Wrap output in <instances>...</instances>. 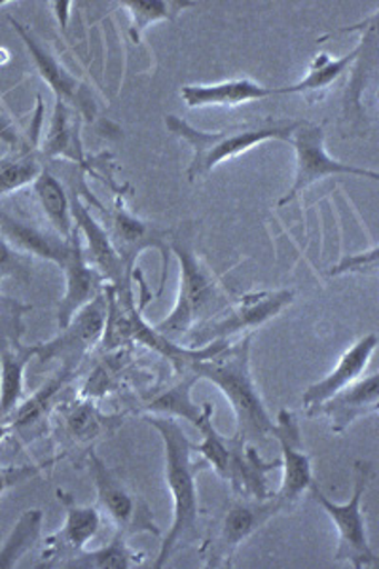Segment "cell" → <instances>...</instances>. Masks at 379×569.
Returning <instances> with one entry per match:
<instances>
[{
	"instance_id": "obj_28",
	"label": "cell",
	"mask_w": 379,
	"mask_h": 569,
	"mask_svg": "<svg viewBox=\"0 0 379 569\" xmlns=\"http://www.w3.org/2000/svg\"><path fill=\"white\" fill-rule=\"evenodd\" d=\"M144 562V555L129 545V537L114 530L107 547L96 550H82L64 568L72 569H131Z\"/></svg>"
},
{
	"instance_id": "obj_35",
	"label": "cell",
	"mask_w": 379,
	"mask_h": 569,
	"mask_svg": "<svg viewBox=\"0 0 379 569\" xmlns=\"http://www.w3.org/2000/svg\"><path fill=\"white\" fill-rule=\"evenodd\" d=\"M59 460H61V456L53 458V460L42 461V463H34V466L0 467V496H4L8 490H12L13 486L26 485L34 477H39L40 472L48 469V467L56 466Z\"/></svg>"
},
{
	"instance_id": "obj_37",
	"label": "cell",
	"mask_w": 379,
	"mask_h": 569,
	"mask_svg": "<svg viewBox=\"0 0 379 569\" xmlns=\"http://www.w3.org/2000/svg\"><path fill=\"white\" fill-rule=\"evenodd\" d=\"M10 437V426L8 423H0V442Z\"/></svg>"
},
{
	"instance_id": "obj_15",
	"label": "cell",
	"mask_w": 379,
	"mask_h": 569,
	"mask_svg": "<svg viewBox=\"0 0 379 569\" xmlns=\"http://www.w3.org/2000/svg\"><path fill=\"white\" fill-rule=\"evenodd\" d=\"M56 493L59 503L63 505L64 522L61 530L46 539L39 568H64V563L86 550V545L99 533L103 522V515L97 507L78 505L74 496L64 490Z\"/></svg>"
},
{
	"instance_id": "obj_36",
	"label": "cell",
	"mask_w": 379,
	"mask_h": 569,
	"mask_svg": "<svg viewBox=\"0 0 379 569\" xmlns=\"http://www.w3.org/2000/svg\"><path fill=\"white\" fill-rule=\"evenodd\" d=\"M0 141L7 142L8 147L12 149V152L23 147L20 133H18V128L13 126L10 117L2 112V109H0Z\"/></svg>"
},
{
	"instance_id": "obj_33",
	"label": "cell",
	"mask_w": 379,
	"mask_h": 569,
	"mask_svg": "<svg viewBox=\"0 0 379 569\" xmlns=\"http://www.w3.org/2000/svg\"><path fill=\"white\" fill-rule=\"evenodd\" d=\"M8 278L29 281V278H31V262H29L26 254L16 251V249L0 236V283Z\"/></svg>"
},
{
	"instance_id": "obj_6",
	"label": "cell",
	"mask_w": 379,
	"mask_h": 569,
	"mask_svg": "<svg viewBox=\"0 0 379 569\" xmlns=\"http://www.w3.org/2000/svg\"><path fill=\"white\" fill-rule=\"evenodd\" d=\"M370 480H372V466L368 461H357L353 472V496L349 498L348 503H336L332 499H328L317 482L309 490L338 531L335 562H348L355 569L378 566V555L373 552L368 541L367 522L362 512V499Z\"/></svg>"
},
{
	"instance_id": "obj_25",
	"label": "cell",
	"mask_w": 379,
	"mask_h": 569,
	"mask_svg": "<svg viewBox=\"0 0 379 569\" xmlns=\"http://www.w3.org/2000/svg\"><path fill=\"white\" fill-rule=\"evenodd\" d=\"M80 126H82V117L78 114L77 110L61 101H56L50 128H48L44 142L40 147L42 156L52 158V160L53 158H64V160H71L72 163H78L82 169L88 168L82 137H80Z\"/></svg>"
},
{
	"instance_id": "obj_7",
	"label": "cell",
	"mask_w": 379,
	"mask_h": 569,
	"mask_svg": "<svg viewBox=\"0 0 379 569\" xmlns=\"http://www.w3.org/2000/svg\"><path fill=\"white\" fill-rule=\"evenodd\" d=\"M84 463L96 486L97 509L103 517L109 518L114 530L122 531L129 539L139 533L161 537V530L156 525L154 515L147 501L131 492L128 485L118 477V472L112 471L97 456L96 450L88 452Z\"/></svg>"
},
{
	"instance_id": "obj_12",
	"label": "cell",
	"mask_w": 379,
	"mask_h": 569,
	"mask_svg": "<svg viewBox=\"0 0 379 569\" xmlns=\"http://www.w3.org/2000/svg\"><path fill=\"white\" fill-rule=\"evenodd\" d=\"M53 415L64 456L80 453V461L86 460L90 450H96L99 440L117 433L123 423L122 415H104L91 397L58 405Z\"/></svg>"
},
{
	"instance_id": "obj_4",
	"label": "cell",
	"mask_w": 379,
	"mask_h": 569,
	"mask_svg": "<svg viewBox=\"0 0 379 569\" xmlns=\"http://www.w3.org/2000/svg\"><path fill=\"white\" fill-rule=\"evenodd\" d=\"M171 252L179 260V297L168 318L156 323L154 329L161 337L179 343L193 329L217 318L233 300L196 254L192 238L182 227L174 228Z\"/></svg>"
},
{
	"instance_id": "obj_8",
	"label": "cell",
	"mask_w": 379,
	"mask_h": 569,
	"mask_svg": "<svg viewBox=\"0 0 379 569\" xmlns=\"http://www.w3.org/2000/svg\"><path fill=\"white\" fill-rule=\"evenodd\" d=\"M295 300L289 289L277 291L249 292L233 300L217 318L193 329L187 337V348H201L217 340H230L238 335L257 332L262 325L277 318Z\"/></svg>"
},
{
	"instance_id": "obj_16",
	"label": "cell",
	"mask_w": 379,
	"mask_h": 569,
	"mask_svg": "<svg viewBox=\"0 0 379 569\" xmlns=\"http://www.w3.org/2000/svg\"><path fill=\"white\" fill-rule=\"evenodd\" d=\"M10 23L23 40L27 52L39 69L40 77L44 78L46 84L50 86V90L53 91L56 101L69 104L71 109L77 110L82 120H93L97 114V99L90 86L84 84L82 80H78L74 74L67 71L56 56L31 33L29 27L12 20V18H10Z\"/></svg>"
},
{
	"instance_id": "obj_14",
	"label": "cell",
	"mask_w": 379,
	"mask_h": 569,
	"mask_svg": "<svg viewBox=\"0 0 379 569\" xmlns=\"http://www.w3.org/2000/svg\"><path fill=\"white\" fill-rule=\"evenodd\" d=\"M69 198H71L74 227H77L78 232L82 236V241H86V259L96 268L97 272L103 276L104 283L110 284L114 289L120 300H133L131 279L128 278L122 259L118 257L117 249L112 246V241H110L109 233L104 230L103 224H99L91 217L90 209H88V206L78 194L77 188L69 190Z\"/></svg>"
},
{
	"instance_id": "obj_30",
	"label": "cell",
	"mask_w": 379,
	"mask_h": 569,
	"mask_svg": "<svg viewBox=\"0 0 379 569\" xmlns=\"http://www.w3.org/2000/svg\"><path fill=\"white\" fill-rule=\"evenodd\" d=\"M44 525V512L40 509H29L13 525L10 536L0 547V569H12L18 566L27 552H31L39 543Z\"/></svg>"
},
{
	"instance_id": "obj_22",
	"label": "cell",
	"mask_w": 379,
	"mask_h": 569,
	"mask_svg": "<svg viewBox=\"0 0 379 569\" xmlns=\"http://www.w3.org/2000/svg\"><path fill=\"white\" fill-rule=\"evenodd\" d=\"M279 96L277 88L258 84L249 78H233L217 84L184 86L180 98L188 109H206V107H239V104L262 101Z\"/></svg>"
},
{
	"instance_id": "obj_29",
	"label": "cell",
	"mask_w": 379,
	"mask_h": 569,
	"mask_svg": "<svg viewBox=\"0 0 379 569\" xmlns=\"http://www.w3.org/2000/svg\"><path fill=\"white\" fill-rule=\"evenodd\" d=\"M42 160L44 156L34 142L23 144L21 149L13 150L12 154L0 160V198L37 181L44 169Z\"/></svg>"
},
{
	"instance_id": "obj_1",
	"label": "cell",
	"mask_w": 379,
	"mask_h": 569,
	"mask_svg": "<svg viewBox=\"0 0 379 569\" xmlns=\"http://www.w3.org/2000/svg\"><path fill=\"white\" fill-rule=\"evenodd\" d=\"M148 426L160 433L166 452V485L173 499V520L168 536L163 537L160 552L152 568L161 569L179 550L200 541V499H198V472L206 461H193V445L179 421L168 416L144 415Z\"/></svg>"
},
{
	"instance_id": "obj_3",
	"label": "cell",
	"mask_w": 379,
	"mask_h": 569,
	"mask_svg": "<svg viewBox=\"0 0 379 569\" xmlns=\"http://www.w3.org/2000/svg\"><path fill=\"white\" fill-rule=\"evenodd\" d=\"M302 120L296 118L266 117L260 120L230 126L225 130L203 131L193 128L184 118L169 114L166 117V128L169 133L179 137L192 149V160L188 163V181H203L211 176L212 169L232 160L236 156L245 154L258 144L268 141L292 142L296 128Z\"/></svg>"
},
{
	"instance_id": "obj_21",
	"label": "cell",
	"mask_w": 379,
	"mask_h": 569,
	"mask_svg": "<svg viewBox=\"0 0 379 569\" xmlns=\"http://www.w3.org/2000/svg\"><path fill=\"white\" fill-rule=\"evenodd\" d=\"M378 335L370 332L367 337L360 338L359 342L353 343L336 365V369L330 375L325 376L322 380L309 386L303 391L302 405L303 410L309 412L311 408L319 407L321 402L330 399L332 395L338 393L341 389L348 388L351 383L359 380L360 375L367 370L368 362L372 359L373 353L378 350Z\"/></svg>"
},
{
	"instance_id": "obj_20",
	"label": "cell",
	"mask_w": 379,
	"mask_h": 569,
	"mask_svg": "<svg viewBox=\"0 0 379 569\" xmlns=\"http://www.w3.org/2000/svg\"><path fill=\"white\" fill-rule=\"evenodd\" d=\"M72 376V370L59 369L42 388L37 389L29 399H23L20 407L4 421L10 426V437H18L23 445L42 437L48 429L50 416L58 408L56 405L59 395L69 386Z\"/></svg>"
},
{
	"instance_id": "obj_23",
	"label": "cell",
	"mask_w": 379,
	"mask_h": 569,
	"mask_svg": "<svg viewBox=\"0 0 379 569\" xmlns=\"http://www.w3.org/2000/svg\"><path fill=\"white\" fill-rule=\"evenodd\" d=\"M196 382H200V378L193 375L190 367L177 370L174 372L173 382L168 388L152 391V397L142 402V410L147 415L168 416L174 420H187L192 426H200L203 418V407H198L192 401V388Z\"/></svg>"
},
{
	"instance_id": "obj_32",
	"label": "cell",
	"mask_w": 379,
	"mask_h": 569,
	"mask_svg": "<svg viewBox=\"0 0 379 569\" xmlns=\"http://www.w3.org/2000/svg\"><path fill=\"white\" fill-rule=\"evenodd\" d=\"M31 310L32 306L0 295V343L21 342L23 319Z\"/></svg>"
},
{
	"instance_id": "obj_26",
	"label": "cell",
	"mask_w": 379,
	"mask_h": 569,
	"mask_svg": "<svg viewBox=\"0 0 379 569\" xmlns=\"http://www.w3.org/2000/svg\"><path fill=\"white\" fill-rule=\"evenodd\" d=\"M365 39L362 37L359 40V44L355 46L353 50L343 56V58H330L327 53H321L313 59V63L309 66L308 74L302 78L298 84L285 86V88H277L279 96H303L308 101H317L321 99L330 86L335 84L336 80L348 72L349 67L353 66L359 53L362 52V46H365Z\"/></svg>"
},
{
	"instance_id": "obj_18",
	"label": "cell",
	"mask_w": 379,
	"mask_h": 569,
	"mask_svg": "<svg viewBox=\"0 0 379 569\" xmlns=\"http://www.w3.org/2000/svg\"><path fill=\"white\" fill-rule=\"evenodd\" d=\"M277 469H281V460L266 461L255 445L230 437V453L220 479L230 485L233 496L263 501L273 496L268 486V475Z\"/></svg>"
},
{
	"instance_id": "obj_9",
	"label": "cell",
	"mask_w": 379,
	"mask_h": 569,
	"mask_svg": "<svg viewBox=\"0 0 379 569\" xmlns=\"http://www.w3.org/2000/svg\"><path fill=\"white\" fill-rule=\"evenodd\" d=\"M325 128L319 123L303 122L296 128L292 136V147L296 154V171L292 187L287 190V194L281 196L277 201V208H285L303 194L309 187L316 182L327 179V177L351 176L360 179H370L378 182V171L368 168H359L353 163L340 162L328 154L327 144H325Z\"/></svg>"
},
{
	"instance_id": "obj_31",
	"label": "cell",
	"mask_w": 379,
	"mask_h": 569,
	"mask_svg": "<svg viewBox=\"0 0 379 569\" xmlns=\"http://www.w3.org/2000/svg\"><path fill=\"white\" fill-rule=\"evenodd\" d=\"M120 7L126 8L131 18L129 37L133 42L141 40V34L156 21H173L182 10L193 7V2L177 0H123Z\"/></svg>"
},
{
	"instance_id": "obj_19",
	"label": "cell",
	"mask_w": 379,
	"mask_h": 569,
	"mask_svg": "<svg viewBox=\"0 0 379 569\" xmlns=\"http://www.w3.org/2000/svg\"><path fill=\"white\" fill-rule=\"evenodd\" d=\"M379 408V375L359 378L346 389L332 395L330 399L321 402L319 407L311 408L306 415L309 418L325 416L330 421L332 433L343 435L349 426L359 418L376 415Z\"/></svg>"
},
{
	"instance_id": "obj_5",
	"label": "cell",
	"mask_w": 379,
	"mask_h": 569,
	"mask_svg": "<svg viewBox=\"0 0 379 569\" xmlns=\"http://www.w3.org/2000/svg\"><path fill=\"white\" fill-rule=\"evenodd\" d=\"M277 515H281V507L276 496L263 501L233 496L207 528L206 539L200 547L201 560L207 568L232 566L239 547Z\"/></svg>"
},
{
	"instance_id": "obj_27",
	"label": "cell",
	"mask_w": 379,
	"mask_h": 569,
	"mask_svg": "<svg viewBox=\"0 0 379 569\" xmlns=\"http://www.w3.org/2000/svg\"><path fill=\"white\" fill-rule=\"evenodd\" d=\"M32 190L46 220L50 222V230L61 236L63 240H71L72 233L77 232L74 220H72L71 198L58 177L53 176L50 169H42L39 179L32 182Z\"/></svg>"
},
{
	"instance_id": "obj_34",
	"label": "cell",
	"mask_w": 379,
	"mask_h": 569,
	"mask_svg": "<svg viewBox=\"0 0 379 569\" xmlns=\"http://www.w3.org/2000/svg\"><path fill=\"white\" fill-rule=\"evenodd\" d=\"M379 249L373 246L370 251L357 252L349 254L346 259H341L338 264L330 268L328 276H376L378 273Z\"/></svg>"
},
{
	"instance_id": "obj_17",
	"label": "cell",
	"mask_w": 379,
	"mask_h": 569,
	"mask_svg": "<svg viewBox=\"0 0 379 569\" xmlns=\"http://www.w3.org/2000/svg\"><path fill=\"white\" fill-rule=\"evenodd\" d=\"M0 236L21 254L48 260L58 264L61 270L71 262L72 257L82 247V236L78 230L72 233L71 240H63L53 230H44L2 211H0Z\"/></svg>"
},
{
	"instance_id": "obj_10",
	"label": "cell",
	"mask_w": 379,
	"mask_h": 569,
	"mask_svg": "<svg viewBox=\"0 0 379 569\" xmlns=\"http://www.w3.org/2000/svg\"><path fill=\"white\" fill-rule=\"evenodd\" d=\"M104 230L109 233L112 246L117 249L118 257L122 259L123 268L129 279H133L136 264L144 251L160 252L161 279L158 297H160L166 283H168L169 259H171V238L174 228L160 227L156 222L139 219L123 208V203H117L109 211H103Z\"/></svg>"
},
{
	"instance_id": "obj_13",
	"label": "cell",
	"mask_w": 379,
	"mask_h": 569,
	"mask_svg": "<svg viewBox=\"0 0 379 569\" xmlns=\"http://www.w3.org/2000/svg\"><path fill=\"white\" fill-rule=\"evenodd\" d=\"M271 437L281 447V469H283L281 486L273 496L281 507V512H287L303 498V493L311 490L316 479L311 469V458L303 450L298 420L287 408L279 410Z\"/></svg>"
},
{
	"instance_id": "obj_11",
	"label": "cell",
	"mask_w": 379,
	"mask_h": 569,
	"mask_svg": "<svg viewBox=\"0 0 379 569\" xmlns=\"http://www.w3.org/2000/svg\"><path fill=\"white\" fill-rule=\"evenodd\" d=\"M109 313V300L107 292H101L91 302L77 311L71 323L59 329V335L50 342L34 343L37 346V359L40 362L58 361L61 369L77 372L80 362L84 361L97 343H101Z\"/></svg>"
},
{
	"instance_id": "obj_24",
	"label": "cell",
	"mask_w": 379,
	"mask_h": 569,
	"mask_svg": "<svg viewBox=\"0 0 379 569\" xmlns=\"http://www.w3.org/2000/svg\"><path fill=\"white\" fill-rule=\"evenodd\" d=\"M34 356L37 346L0 343V423L26 399V369Z\"/></svg>"
},
{
	"instance_id": "obj_2",
	"label": "cell",
	"mask_w": 379,
	"mask_h": 569,
	"mask_svg": "<svg viewBox=\"0 0 379 569\" xmlns=\"http://www.w3.org/2000/svg\"><path fill=\"white\" fill-rule=\"evenodd\" d=\"M255 332L243 335L236 342L203 361L188 365L200 380H207L222 391L233 415H236V435L238 439L257 445L271 437L276 421L271 420L263 405L251 372V343Z\"/></svg>"
}]
</instances>
